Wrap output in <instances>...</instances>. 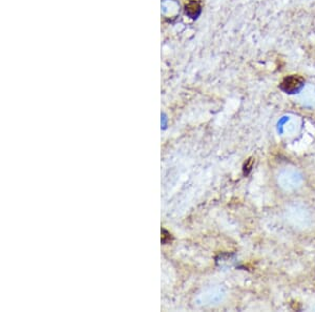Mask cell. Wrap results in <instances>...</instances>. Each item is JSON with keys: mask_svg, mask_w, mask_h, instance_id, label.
I'll use <instances>...</instances> for the list:
<instances>
[{"mask_svg": "<svg viewBox=\"0 0 315 312\" xmlns=\"http://www.w3.org/2000/svg\"><path fill=\"white\" fill-rule=\"evenodd\" d=\"M304 85H305V80L302 76L291 75L286 77L285 79L281 82L280 89L283 92H285L286 94L292 95V94L301 92L302 89L304 88Z\"/></svg>", "mask_w": 315, "mask_h": 312, "instance_id": "obj_1", "label": "cell"}, {"mask_svg": "<svg viewBox=\"0 0 315 312\" xmlns=\"http://www.w3.org/2000/svg\"><path fill=\"white\" fill-rule=\"evenodd\" d=\"M186 12L189 15H191V16H193V17L198 16L199 13H200V5L198 3L192 2V3L189 4L188 6H186Z\"/></svg>", "mask_w": 315, "mask_h": 312, "instance_id": "obj_2", "label": "cell"}, {"mask_svg": "<svg viewBox=\"0 0 315 312\" xmlns=\"http://www.w3.org/2000/svg\"><path fill=\"white\" fill-rule=\"evenodd\" d=\"M251 167H252V159H249L248 162L245 164V168H244V169L247 168V171L245 173V175H248V174H249V171L251 170Z\"/></svg>", "mask_w": 315, "mask_h": 312, "instance_id": "obj_3", "label": "cell"}]
</instances>
